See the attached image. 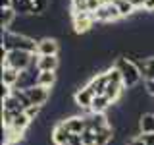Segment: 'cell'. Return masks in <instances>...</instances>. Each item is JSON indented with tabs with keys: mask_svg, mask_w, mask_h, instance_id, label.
I'll return each mask as SVG.
<instances>
[{
	"mask_svg": "<svg viewBox=\"0 0 154 145\" xmlns=\"http://www.w3.org/2000/svg\"><path fill=\"white\" fill-rule=\"evenodd\" d=\"M112 66L119 70V74H122V77H123L125 89H135V87H139V83H141V79H143V74H141L139 66L135 64L131 58H127V56H118V58L114 60Z\"/></svg>",
	"mask_w": 154,
	"mask_h": 145,
	"instance_id": "6da1fadb",
	"label": "cell"
},
{
	"mask_svg": "<svg viewBox=\"0 0 154 145\" xmlns=\"http://www.w3.org/2000/svg\"><path fill=\"white\" fill-rule=\"evenodd\" d=\"M2 47H6L8 50L35 52L37 50V39L23 35V33H16V31H2Z\"/></svg>",
	"mask_w": 154,
	"mask_h": 145,
	"instance_id": "7a4b0ae2",
	"label": "cell"
},
{
	"mask_svg": "<svg viewBox=\"0 0 154 145\" xmlns=\"http://www.w3.org/2000/svg\"><path fill=\"white\" fill-rule=\"evenodd\" d=\"M37 54L35 52H27V50H8L6 58L2 60V66H10L17 72L29 70L31 66H35Z\"/></svg>",
	"mask_w": 154,
	"mask_h": 145,
	"instance_id": "3957f363",
	"label": "cell"
},
{
	"mask_svg": "<svg viewBox=\"0 0 154 145\" xmlns=\"http://www.w3.org/2000/svg\"><path fill=\"white\" fill-rule=\"evenodd\" d=\"M69 18H71V27L77 35L89 33L94 25V16L91 12H71Z\"/></svg>",
	"mask_w": 154,
	"mask_h": 145,
	"instance_id": "277c9868",
	"label": "cell"
},
{
	"mask_svg": "<svg viewBox=\"0 0 154 145\" xmlns=\"http://www.w3.org/2000/svg\"><path fill=\"white\" fill-rule=\"evenodd\" d=\"M58 52H60V45H58L56 37L46 35L37 41V50H35L37 56H58Z\"/></svg>",
	"mask_w": 154,
	"mask_h": 145,
	"instance_id": "5b68a950",
	"label": "cell"
},
{
	"mask_svg": "<svg viewBox=\"0 0 154 145\" xmlns=\"http://www.w3.org/2000/svg\"><path fill=\"white\" fill-rule=\"evenodd\" d=\"M93 99H94V95L91 93L85 85L79 87V89H75V93H73V103H75L77 108L81 110V114H83V116L91 114V105H93Z\"/></svg>",
	"mask_w": 154,
	"mask_h": 145,
	"instance_id": "8992f818",
	"label": "cell"
},
{
	"mask_svg": "<svg viewBox=\"0 0 154 145\" xmlns=\"http://www.w3.org/2000/svg\"><path fill=\"white\" fill-rule=\"evenodd\" d=\"M93 16H94V21L98 23H112L122 18V14H119L116 4H100V8L93 12Z\"/></svg>",
	"mask_w": 154,
	"mask_h": 145,
	"instance_id": "52a82bcc",
	"label": "cell"
},
{
	"mask_svg": "<svg viewBox=\"0 0 154 145\" xmlns=\"http://www.w3.org/2000/svg\"><path fill=\"white\" fill-rule=\"evenodd\" d=\"M60 120H64L67 132L71 135H81L87 130V116H83V114H69V116L60 118Z\"/></svg>",
	"mask_w": 154,
	"mask_h": 145,
	"instance_id": "ba28073f",
	"label": "cell"
},
{
	"mask_svg": "<svg viewBox=\"0 0 154 145\" xmlns=\"http://www.w3.org/2000/svg\"><path fill=\"white\" fill-rule=\"evenodd\" d=\"M71 139V134L67 132L64 120H58V122L52 126V132H50V141L54 145H67Z\"/></svg>",
	"mask_w": 154,
	"mask_h": 145,
	"instance_id": "9c48e42d",
	"label": "cell"
},
{
	"mask_svg": "<svg viewBox=\"0 0 154 145\" xmlns=\"http://www.w3.org/2000/svg\"><path fill=\"white\" fill-rule=\"evenodd\" d=\"M29 101H31V105H38V106H45L48 101H50V89H46V87L42 85H35L31 87V89L25 91Z\"/></svg>",
	"mask_w": 154,
	"mask_h": 145,
	"instance_id": "30bf717a",
	"label": "cell"
},
{
	"mask_svg": "<svg viewBox=\"0 0 154 145\" xmlns=\"http://www.w3.org/2000/svg\"><path fill=\"white\" fill-rule=\"evenodd\" d=\"M85 87H87V89H89L94 97H96V95H104V93H106V87H108V76H106V72H104V74H94V76L85 83Z\"/></svg>",
	"mask_w": 154,
	"mask_h": 145,
	"instance_id": "8fae6325",
	"label": "cell"
},
{
	"mask_svg": "<svg viewBox=\"0 0 154 145\" xmlns=\"http://www.w3.org/2000/svg\"><path fill=\"white\" fill-rule=\"evenodd\" d=\"M35 66L38 72H56L60 66V60H58V56H37Z\"/></svg>",
	"mask_w": 154,
	"mask_h": 145,
	"instance_id": "7c38bea8",
	"label": "cell"
},
{
	"mask_svg": "<svg viewBox=\"0 0 154 145\" xmlns=\"http://www.w3.org/2000/svg\"><path fill=\"white\" fill-rule=\"evenodd\" d=\"M16 19H17V14H16V10L12 6L10 8H0V27H2V31H10L12 25L16 23Z\"/></svg>",
	"mask_w": 154,
	"mask_h": 145,
	"instance_id": "4fadbf2b",
	"label": "cell"
},
{
	"mask_svg": "<svg viewBox=\"0 0 154 145\" xmlns=\"http://www.w3.org/2000/svg\"><path fill=\"white\" fill-rule=\"evenodd\" d=\"M139 124V134L146 135V134H154V112H143L137 120Z\"/></svg>",
	"mask_w": 154,
	"mask_h": 145,
	"instance_id": "5bb4252c",
	"label": "cell"
},
{
	"mask_svg": "<svg viewBox=\"0 0 154 145\" xmlns=\"http://www.w3.org/2000/svg\"><path fill=\"white\" fill-rule=\"evenodd\" d=\"M114 103L108 99L106 95H96L94 99H93V105H91V112H100V114H104L108 108H112Z\"/></svg>",
	"mask_w": 154,
	"mask_h": 145,
	"instance_id": "9a60e30c",
	"label": "cell"
},
{
	"mask_svg": "<svg viewBox=\"0 0 154 145\" xmlns=\"http://www.w3.org/2000/svg\"><path fill=\"white\" fill-rule=\"evenodd\" d=\"M19 74H21V72L14 70V68H10V66H2V83L14 89L19 81Z\"/></svg>",
	"mask_w": 154,
	"mask_h": 145,
	"instance_id": "2e32d148",
	"label": "cell"
},
{
	"mask_svg": "<svg viewBox=\"0 0 154 145\" xmlns=\"http://www.w3.org/2000/svg\"><path fill=\"white\" fill-rule=\"evenodd\" d=\"M2 110H8V112H14V114H17V112H23V105L17 101V97L16 95H10L6 97V99H2Z\"/></svg>",
	"mask_w": 154,
	"mask_h": 145,
	"instance_id": "e0dca14e",
	"label": "cell"
},
{
	"mask_svg": "<svg viewBox=\"0 0 154 145\" xmlns=\"http://www.w3.org/2000/svg\"><path fill=\"white\" fill-rule=\"evenodd\" d=\"M123 89H125V85H119V83H110L108 81V87H106V97H108L110 101L116 105L119 99H122V95H123Z\"/></svg>",
	"mask_w": 154,
	"mask_h": 145,
	"instance_id": "ac0fdd59",
	"label": "cell"
},
{
	"mask_svg": "<svg viewBox=\"0 0 154 145\" xmlns=\"http://www.w3.org/2000/svg\"><path fill=\"white\" fill-rule=\"evenodd\" d=\"M12 8L16 10L17 16H33L31 0H12Z\"/></svg>",
	"mask_w": 154,
	"mask_h": 145,
	"instance_id": "d6986e66",
	"label": "cell"
},
{
	"mask_svg": "<svg viewBox=\"0 0 154 145\" xmlns=\"http://www.w3.org/2000/svg\"><path fill=\"white\" fill-rule=\"evenodd\" d=\"M56 72H38V77H37V85H42L46 89H52L56 83Z\"/></svg>",
	"mask_w": 154,
	"mask_h": 145,
	"instance_id": "ffe728a7",
	"label": "cell"
},
{
	"mask_svg": "<svg viewBox=\"0 0 154 145\" xmlns=\"http://www.w3.org/2000/svg\"><path fill=\"white\" fill-rule=\"evenodd\" d=\"M116 6H118L119 14H122V18H131L135 12H137V8L133 6L129 0H116Z\"/></svg>",
	"mask_w": 154,
	"mask_h": 145,
	"instance_id": "44dd1931",
	"label": "cell"
},
{
	"mask_svg": "<svg viewBox=\"0 0 154 145\" xmlns=\"http://www.w3.org/2000/svg\"><path fill=\"white\" fill-rule=\"evenodd\" d=\"M41 110H42V106H38V105H31L29 108H25V114H27L31 120H37V118H38V114H41Z\"/></svg>",
	"mask_w": 154,
	"mask_h": 145,
	"instance_id": "7402d4cb",
	"label": "cell"
},
{
	"mask_svg": "<svg viewBox=\"0 0 154 145\" xmlns=\"http://www.w3.org/2000/svg\"><path fill=\"white\" fill-rule=\"evenodd\" d=\"M144 81V91H146V95L154 97V77H150V79H143Z\"/></svg>",
	"mask_w": 154,
	"mask_h": 145,
	"instance_id": "603a6c76",
	"label": "cell"
},
{
	"mask_svg": "<svg viewBox=\"0 0 154 145\" xmlns=\"http://www.w3.org/2000/svg\"><path fill=\"white\" fill-rule=\"evenodd\" d=\"M125 145H146L144 143V139H143V135H135V137H131Z\"/></svg>",
	"mask_w": 154,
	"mask_h": 145,
	"instance_id": "cb8c5ba5",
	"label": "cell"
},
{
	"mask_svg": "<svg viewBox=\"0 0 154 145\" xmlns=\"http://www.w3.org/2000/svg\"><path fill=\"white\" fill-rule=\"evenodd\" d=\"M143 10L144 12H154V0H144V4H143Z\"/></svg>",
	"mask_w": 154,
	"mask_h": 145,
	"instance_id": "d4e9b609",
	"label": "cell"
},
{
	"mask_svg": "<svg viewBox=\"0 0 154 145\" xmlns=\"http://www.w3.org/2000/svg\"><path fill=\"white\" fill-rule=\"evenodd\" d=\"M143 139H144V143H146V145H154V134H146V135H143Z\"/></svg>",
	"mask_w": 154,
	"mask_h": 145,
	"instance_id": "484cf974",
	"label": "cell"
},
{
	"mask_svg": "<svg viewBox=\"0 0 154 145\" xmlns=\"http://www.w3.org/2000/svg\"><path fill=\"white\" fill-rule=\"evenodd\" d=\"M12 6V0H0V8H10Z\"/></svg>",
	"mask_w": 154,
	"mask_h": 145,
	"instance_id": "4316f807",
	"label": "cell"
},
{
	"mask_svg": "<svg viewBox=\"0 0 154 145\" xmlns=\"http://www.w3.org/2000/svg\"><path fill=\"white\" fill-rule=\"evenodd\" d=\"M100 4H116V0H100Z\"/></svg>",
	"mask_w": 154,
	"mask_h": 145,
	"instance_id": "83f0119b",
	"label": "cell"
}]
</instances>
